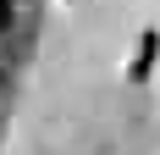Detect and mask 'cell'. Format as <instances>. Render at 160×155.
Segmentation results:
<instances>
[{
	"label": "cell",
	"instance_id": "2",
	"mask_svg": "<svg viewBox=\"0 0 160 155\" xmlns=\"http://www.w3.org/2000/svg\"><path fill=\"white\" fill-rule=\"evenodd\" d=\"M6 89H11V72H6V67H0V94H6Z\"/></svg>",
	"mask_w": 160,
	"mask_h": 155
},
{
	"label": "cell",
	"instance_id": "1",
	"mask_svg": "<svg viewBox=\"0 0 160 155\" xmlns=\"http://www.w3.org/2000/svg\"><path fill=\"white\" fill-rule=\"evenodd\" d=\"M11 22H17V0H0V39L11 33Z\"/></svg>",
	"mask_w": 160,
	"mask_h": 155
}]
</instances>
